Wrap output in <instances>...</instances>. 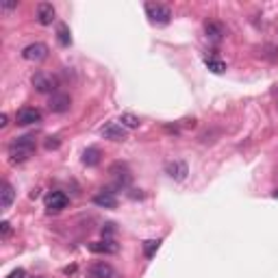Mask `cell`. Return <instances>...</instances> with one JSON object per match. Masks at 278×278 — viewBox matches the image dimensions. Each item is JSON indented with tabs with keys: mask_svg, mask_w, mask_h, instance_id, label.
I'll return each instance as SVG.
<instances>
[{
	"mask_svg": "<svg viewBox=\"0 0 278 278\" xmlns=\"http://www.w3.org/2000/svg\"><path fill=\"white\" fill-rule=\"evenodd\" d=\"M43 202H46V208L50 213H59L67 206V196L63 194V191H50Z\"/></svg>",
	"mask_w": 278,
	"mask_h": 278,
	"instance_id": "cell-6",
	"label": "cell"
},
{
	"mask_svg": "<svg viewBox=\"0 0 278 278\" xmlns=\"http://www.w3.org/2000/svg\"><path fill=\"white\" fill-rule=\"evenodd\" d=\"M13 200H15V189L11 182H3V191H0V206L3 208H9L13 204Z\"/></svg>",
	"mask_w": 278,
	"mask_h": 278,
	"instance_id": "cell-16",
	"label": "cell"
},
{
	"mask_svg": "<svg viewBox=\"0 0 278 278\" xmlns=\"http://www.w3.org/2000/svg\"><path fill=\"white\" fill-rule=\"evenodd\" d=\"M111 174H113V178H115L118 187H126L128 182H130V172H128V168H126L124 163H115V165H113Z\"/></svg>",
	"mask_w": 278,
	"mask_h": 278,
	"instance_id": "cell-14",
	"label": "cell"
},
{
	"mask_svg": "<svg viewBox=\"0 0 278 278\" xmlns=\"http://www.w3.org/2000/svg\"><path fill=\"white\" fill-rule=\"evenodd\" d=\"M22 57L26 61H43L48 57V46L41 41H35V43H29L24 50H22Z\"/></svg>",
	"mask_w": 278,
	"mask_h": 278,
	"instance_id": "cell-4",
	"label": "cell"
},
{
	"mask_svg": "<svg viewBox=\"0 0 278 278\" xmlns=\"http://www.w3.org/2000/svg\"><path fill=\"white\" fill-rule=\"evenodd\" d=\"M61 142H59V137H48V142H46V150H55V148H59Z\"/></svg>",
	"mask_w": 278,
	"mask_h": 278,
	"instance_id": "cell-24",
	"label": "cell"
},
{
	"mask_svg": "<svg viewBox=\"0 0 278 278\" xmlns=\"http://www.w3.org/2000/svg\"><path fill=\"white\" fill-rule=\"evenodd\" d=\"M7 124H9V118H7L5 113H3V115H0V128H5Z\"/></svg>",
	"mask_w": 278,
	"mask_h": 278,
	"instance_id": "cell-26",
	"label": "cell"
},
{
	"mask_svg": "<svg viewBox=\"0 0 278 278\" xmlns=\"http://www.w3.org/2000/svg\"><path fill=\"white\" fill-rule=\"evenodd\" d=\"M35 15H37V22L41 26H50L52 22H55V7H52V3H39L37 9H35Z\"/></svg>",
	"mask_w": 278,
	"mask_h": 278,
	"instance_id": "cell-8",
	"label": "cell"
},
{
	"mask_svg": "<svg viewBox=\"0 0 278 278\" xmlns=\"http://www.w3.org/2000/svg\"><path fill=\"white\" fill-rule=\"evenodd\" d=\"M204 33H206L208 39L220 41V39H224V35H226V26L222 22H217V20H208V22H204Z\"/></svg>",
	"mask_w": 278,
	"mask_h": 278,
	"instance_id": "cell-13",
	"label": "cell"
},
{
	"mask_svg": "<svg viewBox=\"0 0 278 278\" xmlns=\"http://www.w3.org/2000/svg\"><path fill=\"white\" fill-rule=\"evenodd\" d=\"M89 250L98 252V254H115L118 246L113 241H96V243H89Z\"/></svg>",
	"mask_w": 278,
	"mask_h": 278,
	"instance_id": "cell-17",
	"label": "cell"
},
{
	"mask_svg": "<svg viewBox=\"0 0 278 278\" xmlns=\"http://www.w3.org/2000/svg\"><path fill=\"white\" fill-rule=\"evenodd\" d=\"M206 67L211 70V72H215V74H222L226 70V63H224V61H220V59H206Z\"/></svg>",
	"mask_w": 278,
	"mask_h": 278,
	"instance_id": "cell-21",
	"label": "cell"
},
{
	"mask_svg": "<svg viewBox=\"0 0 278 278\" xmlns=\"http://www.w3.org/2000/svg\"><path fill=\"white\" fill-rule=\"evenodd\" d=\"M15 122L22 126H29V124H37V122H41V113L37 109L33 107H24L15 113Z\"/></svg>",
	"mask_w": 278,
	"mask_h": 278,
	"instance_id": "cell-9",
	"label": "cell"
},
{
	"mask_svg": "<svg viewBox=\"0 0 278 278\" xmlns=\"http://www.w3.org/2000/svg\"><path fill=\"white\" fill-rule=\"evenodd\" d=\"M0 9H3V11H13V9H17V0H5V3L0 5Z\"/></svg>",
	"mask_w": 278,
	"mask_h": 278,
	"instance_id": "cell-23",
	"label": "cell"
},
{
	"mask_svg": "<svg viewBox=\"0 0 278 278\" xmlns=\"http://www.w3.org/2000/svg\"><path fill=\"white\" fill-rule=\"evenodd\" d=\"M57 39H59V43L61 46H70L72 43V35H70V29L65 24H59V29H57Z\"/></svg>",
	"mask_w": 278,
	"mask_h": 278,
	"instance_id": "cell-18",
	"label": "cell"
},
{
	"mask_svg": "<svg viewBox=\"0 0 278 278\" xmlns=\"http://www.w3.org/2000/svg\"><path fill=\"white\" fill-rule=\"evenodd\" d=\"M102 137L104 139H111V142H124L126 139V128L122 124H115V122H111V124L102 126Z\"/></svg>",
	"mask_w": 278,
	"mask_h": 278,
	"instance_id": "cell-10",
	"label": "cell"
},
{
	"mask_svg": "<svg viewBox=\"0 0 278 278\" xmlns=\"http://www.w3.org/2000/svg\"><path fill=\"white\" fill-rule=\"evenodd\" d=\"M102 233H107V235H113V233H115V228H113V224H107V228H102Z\"/></svg>",
	"mask_w": 278,
	"mask_h": 278,
	"instance_id": "cell-27",
	"label": "cell"
},
{
	"mask_svg": "<svg viewBox=\"0 0 278 278\" xmlns=\"http://www.w3.org/2000/svg\"><path fill=\"white\" fill-rule=\"evenodd\" d=\"M48 107L52 113H67L70 107H72V98H70V94H63V91H55L50 96V102Z\"/></svg>",
	"mask_w": 278,
	"mask_h": 278,
	"instance_id": "cell-3",
	"label": "cell"
},
{
	"mask_svg": "<svg viewBox=\"0 0 278 278\" xmlns=\"http://www.w3.org/2000/svg\"><path fill=\"white\" fill-rule=\"evenodd\" d=\"M7 278H26V272H24V269H22V267H17V269H13V272H11V274H9Z\"/></svg>",
	"mask_w": 278,
	"mask_h": 278,
	"instance_id": "cell-25",
	"label": "cell"
},
{
	"mask_svg": "<svg viewBox=\"0 0 278 278\" xmlns=\"http://www.w3.org/2000/svg\"><path fill=\"white\" fill-rule=\"evenodd\" d=\"M120 122H122V126L124 128H139V118L137 115H133V113H122L120 115Z\"/></svg>",
	"mask_w": 278,
	"mask_h": 278,
	"instance_id": "cell-19",
	"label": "cell"
},
{
	"mask_svg": "<svg viewBox=\"0 0 278 278\" xmlns=\"http://www.w3.org/2000/svg\"><path fill=\"white\" fill-rule=\"evenodd\" d=\"M35 137L33 135H22V137H15L11 144H9V156H11V163H22L26 161L29 156L35 152Z\"/></svg>",
	"mask_w": 278,
	"mask_h": 278,
	"instance_id": "cell-1",
	"label": "cell"
},
{
	"mask_svg": "<svg viewBox=\"0 0 278 278\" xmlns=\"http://www.w3.org/2000/svg\"><path fill=\"white\" fill-rule=\"evenodd\" d=\"M31 83H33V87L39 94H50V91L57 89V87H55V78L48 76V74H43V72H35L33 78H31Z\"/></svg>",
	"mask_w": 278,
	"mask_h": 278,
	"instance_id": "cell-7",
	"label": "cell"
},
{
	"mask_svg": "<svg viewBox=\"0 0 278 278\" xmlns=\"http://www.w3.org/2000/svg\"><path fill=\"white\" fill-rule=\"evenodd\" d=\"M159 239H148V241H144V254L148 257V259H152V254L156 250H159Z\"/></svg>",
	"mask_w": 278,
	"mask_h": 278,
	"instance_id": "cell-20",
	"label": "cell"
},
{
	"mask_svg": "<svg viewBox=\"0 0 278 278\" xmlns=\"http://www.w3.org/2000/svg\"><path fill=\"white\" fill-rule=\"evenodd\" d=\"M146 13L148 17H150V22L152 24H170V17H172V11H170V7H165V5H159V3H148L146 5Z\"/></svg>",
	"mask_w": 278,
	"mask_h": 278,
	"instance_id": "cell-2",
	"label": "cell"
},
{
	"mask_svg": "<svg viewBox=\"0 0 278 278\" xmlns=\"http://www.w3.org/2000/svg\"><path fill=\"white\" fill-rule=\"evenodd\" d=\"M94 204L96 206H102V208H115L118 206V198H115V191L111 189H102L94 196Z\"/></svg>",
	"mask_w": 278,
	"mask_h": 278,
	"instance_id": "cell-11",
	"label": "cell"
},
{
	"mask_svg": "<svg viewBox=\"0 0 278 278\" xmlns=\"http://www.w3.org/2000/svg\"><path fill=\"white\" fill-rule=\"evenodd\" d=\"M165 172H168V176L174 178V180H185L187 174H189V168L185 161H170L165 165Z\"/></svg>",
	"mask_w": 278,
	"mask_h": 278,
	"instance_id": "cell-12",
	"label": "cell"
},
{
	"mask_svg": "<svg viewBox=\"0 0 278 278\" xmlns=\"http://www.w3.org/2000/svg\"><path fill=\"white\" fill-rule=\"evenodd\" d=\"M0 237H3V239H9V237H11V224H9V222H3V224H0Z\"/></svg>",
	"mask_w": 278,
	"mask_h": 278,
	"instance_id": "cell-22",
	"label": "cell"
},
{
	"mask_svg": "<svg viewBox=\"0 0 278 278\" xmlns=\"http://www.w3.org/2000/svg\"><path fill=\"white\" fill-rule=\"evenodd\" d=\"M87 276L89 278H118V272L111 263L98 261V263H94L89 269H87Z\"/></svg>",
	"mask_w": 278,
	"mask_h": 278,
	"instance_id": "cell-5",
	"label": "cell"
},
{
	"mask_svg": "<svg viewBox=\"0 0 278 278\" xmlns=\"http://www.w3.org/2000/svg\"><path fill=\"white\" fill-rule=\"evenodd\" d=\"M100 148H96V146H89V148H85V152H83V165H87V168H96V165L100 163Z\"/></svg>",
	"mask_w": 278,
	"mask_h": 278,
	"instance_id": "cell-15",
	"label": "cell"
},
{
	"mask_svg": "<svg viewBox=\"0 0 278 278\" xmlns=\"http://www.w3.org/2000/svg\"><path fill=\"white\" fill-rule=\"evenodd\" d=\"M272 196H274V198L278 200V189H274V191H272Z\"/></svg>",
	"mask_w": 278,
	"mask_h": 278,
	"instance_id": "cell-28",
	"label": "cell"
}]
</instances>
